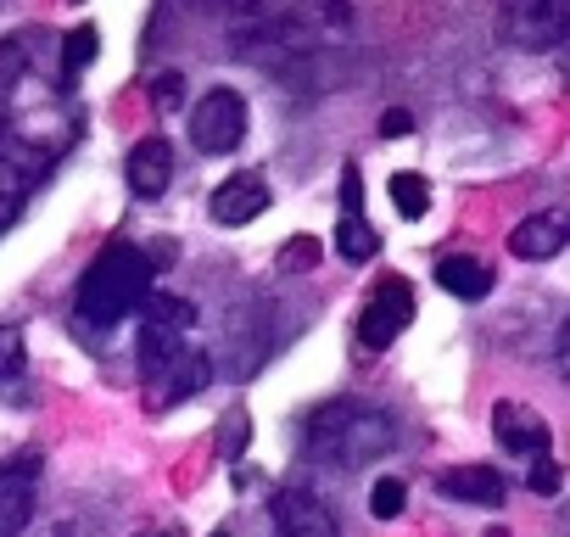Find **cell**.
Here are the masks:
<instances>
[{
    "mask_svg": "<svg viewBox=\"0 0 570 537\" xmlns=\"http://www.w3.org/2000/svg\"><path fill=\"white\" fill-rule=\"evenodd\" d=\"M303 442L331 470H364V465H375L397 448V420L375 403L336 398V403H320L303 420Z\"/></svg>",
    "mask_w": 570,
    "mask_h": 537,
    "instance_id": "obj_1",
    "label": "cell"
},
{
    "mask_svg": "<svg viewBox=\"0 0 570 537\" xmlns=\"http://www.w3.org/2000/svg\"><path fill=\"white\" fill-rule=\"evenodd\" d=\"M151 275L157 263L146 246L135 241H107L96 252V263L79 275V297H73V314L90 325V331H112L118 320H129L146 297H151Z\"/></svg>",
    "mask_w": 570,
    "mask_h": 537,
    "instance_id": "obj_2",
    "label": "cell"
},
{
    "mask_svg": "<svg viewBox=\"0 0 570 537\" xmlns=\"http://www.w3.org/2000/svg\"><path fill=\"white\" fill-rule=\"evenodd\" d=\"M213 381V364L202 348L185 342V331L168 325H140V387L151 409H168L179 398H196Z\"/></svg>",
    "mask_w": 570,
    "mask_h": 537,
    "instance_id": "obj_3",
    "label": "cell"
},
{
    "mask_svg": "<svg viewBox=\"0 0 570 537\" xmlns=\"http://www.w3.org/2000/svg\"><path fill=\"white\" fill-rule=\"evenodd\" d=\"M409 320H414V286H409L403 275H386V281L364 297V309H358V348H364V353H386V348L403 336Z\"/></svg>",
    "mask_w": 570,
    "mask_h": 537,
    "instance_id": "obj_4",
    "label": "cell"
},
{
    "mask_svg": "<svg viewBox=\"0 0 570 537\" xmlns=\"http://www.w3.org/2000/svg\"><path fill=\"white\" fill-rule=\"evenodd\" d=\"M498 29L520 51H553L564 40V0H498Z\"/></svg>",
    "mask_w": 570,
    "mask_h": 537,
    "instance_id": "obj_5",
    "label": "cell"
},
{
    "mask_svg": "<svg viewBox=\"0 0 570 537\" xmlns=\"http://www.w3.org/2000/svg\"><path fill=\"white\" fill-rule=\"evenodd\" d=\"M246 140V101L235 90H207L190 113V146L207 157H224Z\"/></svg>",
    "mask_w": 570,
    "mask_h": 537,
    "instance_id": "obj_6",
    "label": "cell"
},
{
    "mask_svg": "<svg viewBox=\"0 0 570 537\" xmlns=\"http://www.w3.org/2000/svg\"><path fill=\"white\" fill-rule=\"evenodd\" d=\"M40 509V453L0 465V537H18Z\"/></svg>",
    "mask_w": 570,
    "mask_h": 537,
    "instance_id": "obj_7",
    "label": "cell"
},
{
    "mask_svg": "<svg viewBox=\"0 0 570 537\" xmlns=\"http://www.w3.org/2000/svg\"><path fill=\"white\" fill-rule=\"evenodd\" d=\"M185 7H190L196 18H207V23L229 40V51H240L257 29H268V23L279 18L274 0H185Z\"/></svg>",
    "mask_w": 570,
    "mask_h": 537,
    "instance_id": "obj_8",
    "label": "cell"
},
{
    "mask_svg": "<svg viewBox=\"0 0 570 537\" xmlns=\"http://www.w3.org/2000/svg\"><path fill=\"white\" fill-rule=\"evenodd\" d=\"M268 515H274V531H279V537H342L336 515H331L314 492H303V487L268 492Z\"/></svg>",
    "mask_w": 570,
    "mask_h": 537,
    "instance_id": "obj_9",
    "label": "cell"
},
{
    "mask_svg": "<svg viewBox=\"0 0 570 537\" xmlns=\"http://www.w3.org/2000/svg\"><path fill=\"white\" fill-rule=\"evenodd\" d=\"M570 246V213L564 207H542L531 218H520L509 230V252L525 257V263H542V257H559Z\"/></svg>",
    "mask_w": 570,
    "mask_h": 537,
    "instance_id": "obj_10",
    "label": "cell"
},
{
    "mask_svg": "<svg viewBox=\"0 0 570 537\" xmlns=\"http://www.w3.org/2000/svg\"><path fill=\"white\" fill-rule=\"evenodd\" d=\"M207 213H213V224H224V230L252 224L257 213H268V179H263V174H229V179L213 191Z\"/></svg>",
    "mask_w": 570,
    "mask_h": 537,
    "instance_id": "obj_11",
    "label": "cell"
},
{
    "mask_svg": "<svg viewBox=\"0 0 570 537\" xmlns=\"http://www.w3.org/2000/svg\"><path fill=\"white\" fill-rule=\"evenodd\" d=\"M492 437H498L509 453H520V459H548V420H542L537 409L514 403V398H503V403L492 409Z\"/></svg>",
    "mask_w": 570,
    "mask_h": 537,
    "instance_id": "obj_12",
    "label": "cell"
},
{
    "mask_svg": "<svg viewBox=\"0 0 570 537\" xmlns=\"http://www.w3.org/2000/svg\"><path fill=\"white\" fill-rule=\"evenodd\" d=\"M124 174H129V191H135L140 202H157V196L168 191V179H174V146H168L163 135H146V140L129 152Z\"/></svg>",
    "mask_w": 570,
    "mask_h": 537,
    "instance_id": "obj_13",
    "label": "cell"
},
{
    "mask_svg": "<svg viewBox=\"0 0 570 537\" xmlns=\"http://www.w3.org/2000/svg\"><path fill=\"white\" fill-rule=\"evenodd\" d=\"M436 492H442V498H459V504H487V509H498V504L509 498V481H503L492 465H453V470L436 476Z\"/></svg>",
    "mask_w": 570,
    "mask_h": 537,
    "instance_id": "obj_14",
    "label": "cell"
},
{
    "mask_svg": "<svg viewBox=\"0 0 570 537\" xmlns=\"http://www.w3.org/2000/svg\"><path fill=\"white\" fill-rule=\"evenodd\" d=\"M492 263H481V257H470V252H448L442 263H436V286L448 292V297H459V303H481L487 292H492Z\"/></svg>",
    "mask_w": 570,
    "mask_h": 537,
    "instance_id": "obj_15",
    "label": "cell"
},
{
    "mask_svg": "<svg viewBox=\"0 0 570 537\" xmlns=\"http://www.w3.org/2000/svg\"><path fill=\"white\" fill-rule=\"evenodd\" d=\"M96 51H101V35H96L90 23H79V29L62 40V90H73V85H79V74L96 62Z\"/></svg>",
    "mask_w": 570,
    "mask_h": 537,
    "instance_id": "obj_16",
    "label": "cell"
},
{
    "mask_svg": "<svg viewBox=\"0 0 570 537\" xmlns=\"http://www.w3.org/2000/svg\"><path fill=\"white\" fill-rule=\"evenodd\" d=\"M135 314H140V325H168V331H190V325H196V303H185V297H157V292H151Z\"/></svg>",
    "mask_w": 570,
    "mask_h": 537,
    "instance_id": "obj_17",
    "label": "cell"
},
{
    "mask_svg": "<svg viewBox=\"0 0 570 537\" xmlns=\"http://www.w3.org/2000/svg\"><path fill=\"white\" fill-rule=\"evenodd\" d=\"M336 252H342L347 263H370V257L381 252V235H375V230L364 224V213H358V218H342V224H336Z\"/></svg>",
    "mask_w": 570,
    "mask_h": 537,
    "instance_id": "obj_18",
    "label": "cell"
},
{
    "mask_svg": "<svg viewBox=\"0 0 570 537\" xmlns=\"http://www.w3.org/2000/svg\"><path fill=\"white\" fill-rule=\"evenodd\" d=\"M392 202H397L403 218H425V207H431V185H425V174H414V168L392 174Z\"/></svg>",
    "mask_w": 570,
    "mask_h": 537,
    "instance_id": "obj_19",
    "label": "cell"
},
{
    "mask_svg": "<svg viewBox=\"0 0 570 537\" xmlns=\"http://www.w3.org/2000/svg\"><path fill=\"white\" fill-rule=\"evenodd\" d=\"M23 202H29V179L18 174V163L0 157V230H7V224L23 213Z\"/></svg>",
    "mask_w": 570,
    "mask_h": 537,
    "instance_id": "obj_20",
    "label": "cell"
},
{
    "mask_svg": "<svg viewBox=\"0 0 570 537\" xmlns=\"http://www.w3.org/2000/svg\"><path fill=\"white\" fill-rule=\"evenodd\" d=\"M285 275H308V268H320V241L314 235H292L279 246V257H274Z\"/></svg>",
    "mask_w": 570,
    "mask_h": 537,
    "instance_id": "obj_21",
    "label": "cell"
},
{
    "mask_svg": "<svg viewBox=\"0 0 570 537\" xmlns=\"http://www.w3.org/2000/svg\"><path fill=\"white\" fill-rule=\"evenodd\" d=\"M246 442H252V420H246V409H229L224 426H218V453H224V459H240Z\"/></svg>",
    "mask_w": 570,
    "mask_h": 537,
    "instance_id": "obj_22",
    "label": "cell"
},
{
    "mask_svg": "<svg viewBox=\"0 0 570 537\" xmlns=\"http://www.w3.org/2000/svg\"><path fill=\"white\" fill-rule=\"evenodd\" d=\"M403 504H409V487H403L397 476L375 481V492H370V515H375V520H397V515H403Z\"/></svg>",
    "mask_w": 570,
    "mask_h": 537,
    "instance_id": "obj_23",
    "label": "cell"
},
{
    "mask_svg": "<svg viewBox=\"0 0 570 537\" xmlns=\"http://www.w3.org/2000/svg\"><path fill=\"white\" fill-rule=\"evenodd\" d=\"M308 7V18H314V29L325 23L331 35H347L353 29V0H303Z\"/></svg>",
    "mask_w": 570,
    "mask_h": 537,
    "instance_id": "obj_24",
    "label": "cell"
},
{
    "mask_svg": "<svg viewBox=\"0 0 570 537\" xmlns=\"http://www.w3.org/2000/svg\"><path fill=\"white\" fill-rule=\"evenodd\" d=\"M23 331L18 325H0V381H12V375H23Z\"/></svg>",
    "mask_w": 570,
    "mask_h": 537,
    "instance_id": "obj_25",
    "label": "cell"
},
{
    "mask_svg": "<svg viewBox=\"0 0 570 537\" xmlns=\"http://www.w3.org/2000/svg\"><path fill=\"white\" fill-rule=\"evenodd\" d=\"M23 62H29L23 40H7V46H0V96H7V90H18V79H23Z\"/></svg>",
    "mask_w": 570,
    "mask_h": 537,
    "instance_id": "obj_26",
    "label": "cell"
},
{
    "mask_svg": "<svg viewBox=\"0 0 570 537\" xmlns=\"http://www.w3.org/2000/svg\"><path fill=\"white\" fill-rule=\"evenodd\" d=\"M559 481H564V476H559L553 453H548V459H531V476H525V487H531L537 498H553V492H559Z\"/></svg>",
    "mask_w": 570,
    "mask_h": 537,
    "instance_id": "obj_27",
    "label": "cell"
},
{
    "mask_svg": "<svg viewBox=\"0 0 570 537\" xmlns=\"http://www.w3.org/2000/svg\"><path fill=\"white\" fill-rule=\"evenodd\" d=\"M151 101H157V113H174V107L185 101V74H157Z\"/></svg>",
    "mask_w": 570,
    "mask_h": 537,
    "instance_id": "obj_28",
    "label": "cell"
},
{
    "mask_svg": "<svg viewBox=\"0 0 570 537\" xmlns=\"http://www.w3.org/2000/svg\"><path fill=\"white\" fill-rule=\"evenodd\" d=\"M342 213H347V218L364 213V174H358V163L342 168Z\"/></svg>",
    "mask_w": 570,
    "mask_h": 537,
    "instance_id": "obj_29",
    "label": "cell"
},
{
    "mask_svg": "<svg viewBox=\"0 0 570 537\" xmlns=\"http://www.w3.org/2000/svg\"><path fill=\"white\" fill-rule=\"evenodd\" d=\"M409 129H414V118H409L403 107H386V113H381V135H386V140H403Z\"/></svg>",
    "mask_w": 570,
    "mask_h": 537,
    "instance_id": "obj_30",
    "label": "cell"
},
{
    "mask_svg": "<svg viewBox=\"0 0 570 537\" xmlns=\"http://www.w3.org/2000/svg\"><path fill=\"white\" fill-rule=\"evenodd\" d=\"M559 370L570 375V320H564V331H559Z\"/></svg>",
    "mask_w": 570,
    "mask_h": 537,
    "instance_id": "obj_31",
    "label": "cell"
},
{
    "mask_svg": "<svg viewBox=\"0 0 570 537\" xmlns=\"http://www.w3.org/2000/svg\"><path fill=\"white\" fill-rule=\"evenodd\" d=\"M481 537H509V531H503V526H492V531H481Z\"/></svg>",
    "mask_w": 570,
    "mask_h": 537,
    "instance_id": "obj_32",
    "label": "cell"
},
{
    "mask_svg": "<svg viewBox=\"0 0 570 537\" xmlns=\"http://www.w3.org/2000/svg\"><path fill=\"white\" fill-rule=\"evenodd\" d=\"M140 537H174V531H140Z\"/></svg>",
    "mask_w": 570,
    "mask_h": 537,
    "instance_id": "obj_33",
    "label": "cell"
},
{
    "mask_svg": "<svg viewBox=\"0 0 570 537\" xmlns=\"http://www.w3.org/2000/svg\"><path fill=\"white\" fill-rule=\"evenodd\" d=\"M207 537H229V531H224V526H218V531H207Z\"/></svg>",
    "mask_w": 570,
    "mask_h": 537,
    "instance_id": "obj_34",
    "label": "cell"
},
{
    "mask_svg": "<svg viewBox=\"0 0 570 537\" xmlns=\"http://www.w3.org/2000/svg\"><path fill=\"white\" fill-rule=\"evenodd\" d=\"M73 7H79V0H73Z\"/></svg>",
    "mask_w": 570,
    "mask_h": 537,
    "instance_id": "obj_35",
    "label": "cell"
}]
</instances>
